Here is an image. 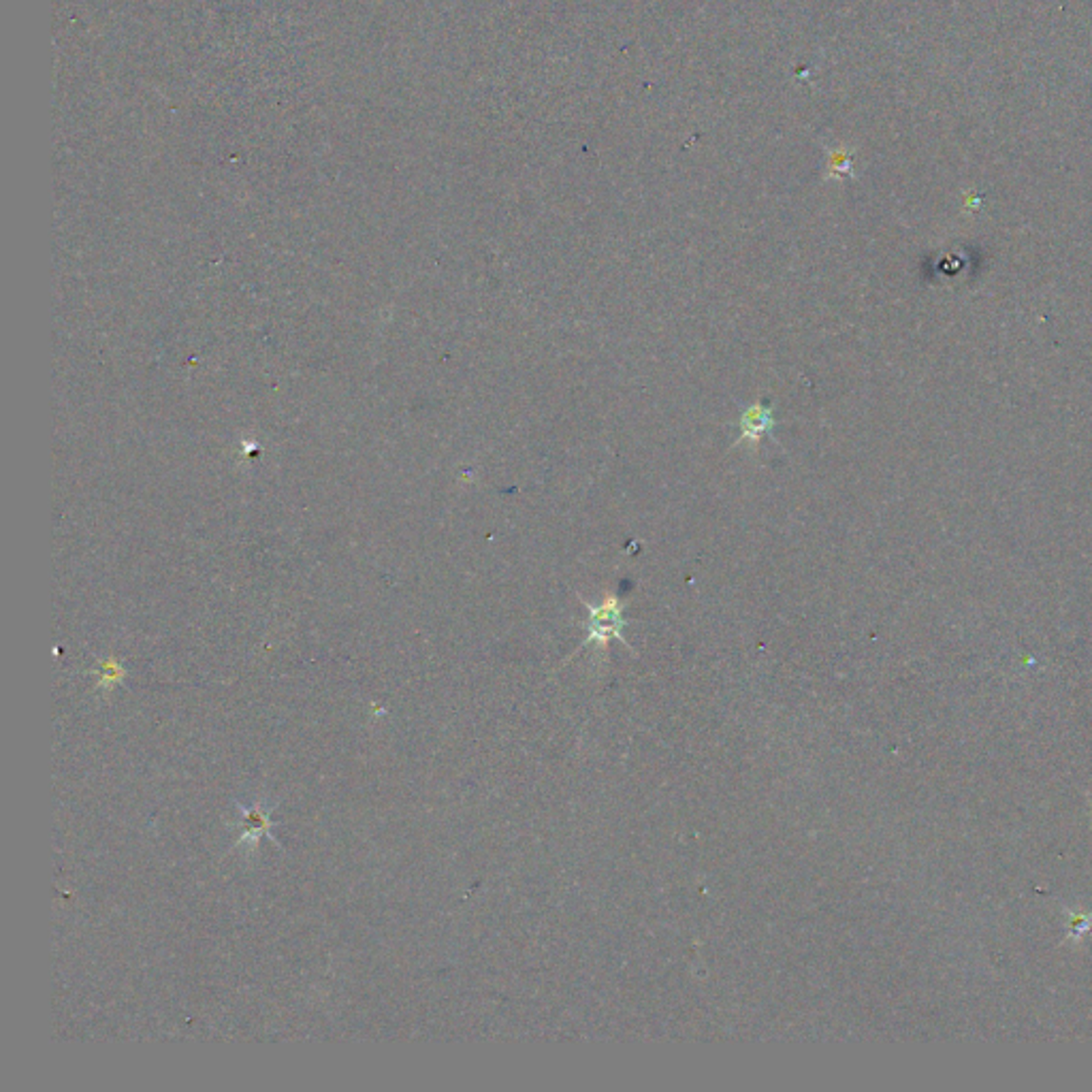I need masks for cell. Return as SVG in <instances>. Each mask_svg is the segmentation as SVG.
I'll list each match as a JSON object with an SVG mask.
<instances>
[{
  "instance_id": "obj_1",
  "label": "cell",
  "mask_w": 1092,
  "mask_h": 1092,
  "mask_svg": "<svg viewBox=\"0 0 1092 1092\" xmlns=\"http://www.w3.org/2000/svg\"><path fill=\"white\" fill-rule=\"evenodd\" d=\"M585 606H587L589 619H587V636H585L583 646L585 645L606 646L612 638L627 645L624 636V627L627 621L624 617V604H621L617 596H606L602 600L600 606L587 602H585Z\"/></svg>"
},
{
  "instance_id": "obj_3",
  "label": "cell",
  "mask_w": 1092,
  "mask_h": 1092,
  "mask_svg": "<svg viewBox=\"0 0 1092 1092\" xmlns=\"http://www.w3.org/2000/svg\"><path fill=\"white\" fill-rule=\"evenodd\" d=\"M1069 926H1071V939H1080L1082 935H1086L1092 926V916L1090 913H1071V920H1069Z\"/></svg>"
},
{
  "instance_id": "obj_2",
  "label": "cell",
  "mask_w": 1092,
  "mask_h": 1092,
  "mask_svg": "<svg viewBox=\"0 0 1092 1092\" xmlns=\"http://www.w3.org/2000/svg\"><path fill=\"white\" fill-rule=\"evenodd\" d=\"M739 429H741V436L736 440V447H741V444H749V447L756 448L760 440L775 429V412H772V406L766 404H751L747 410L741 414V423H739Z\"/></svg>"
}]
</instances>
